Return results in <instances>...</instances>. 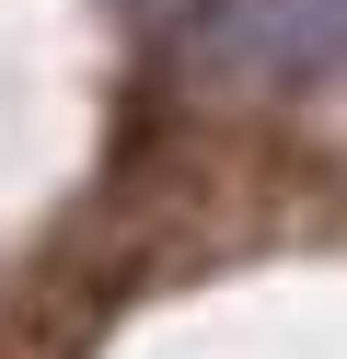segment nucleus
I'll return each instance as SVG.
<instances>
[{
	"label": "nucleus",
	"instance_id": "1",
	"mask_svg": "<svg viewBox=\"0 0 347 359\" xmlns=\"http://www.w3.org/2000/svg\"><path fill=\"white\" fill-rule=\"evenodd\" d=\"M197 58L231 81H324L347 70V0H197Z\"/></svg>",
	"mask_w": 347,
	"mask_h": 359
}]
</instances>
